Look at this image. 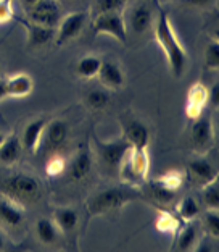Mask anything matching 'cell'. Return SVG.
Listing matches in <instances>:
<instances>
[{"mask_svg": "<svg viewBox=\"0 0 219 252\" xmlns=\"http://www.w3.org/2000/svg\"><path fill=\"white\" fill-rule=\"evenodd\" d=\"M20 2H21L23 7H25V8L27 10L29 7H32V5L36 3V2H39V0H20Z\"/></svg>", "mask_w": 219, "mask_h": 252, "instance_id": "obj_41", "label": "cell"}, {"mask_svg": "<svg viewBox=\"0 0 219 252\" xmlns=\"http://www.w3.org/2000/svg\"><path fill=\"white\" fill-rule=\"evenodd\" d=\"M203 228L205 233L210 238L218 239L219 238V210H208L203 217Z\"/></svg>", "mask_w": 219, "mask_h": 252, "instance_id": "obj_32", "label": "cell"}, {"mask_svg": "<svg viewBox=\"0 0 219 252\" xmlns=\"http://www.w3.org/2000/svg\"><path fill=\"white\" fill-rule=\"evenodd\" d=\"M205 68L206 70H218L219 68V42L218 39L210 41L205 49Z\"/></svg>", "mask_w": 219, "mask_h": 252, "instance_id": "obj_33", "label": "cell"}, {"mask_svg": "<svg viewBox=\"0 0 219 252\" xmlns=\"http://www.w3.org/2000/svg\"><path fill=\"white\" fill-rule=\"evenodd\" d=\"M34 230H36L37 239L44 244H54L56 238H58V228H56L54 220L50 219H39Z\"/></svg>", "mask_w": 219, "mask_h": 252, "instance_id": "obj_23", "label": "cell"}, {"mask_svg": "<svg viewBox=\"0 0 219 252\" xmlns=\"http://www.w3.org/2000/svg\"><path fill=\"white\" fill-rule=\"evenodd\" d=\"M94 32L97 36L108 34V36L118 39L121 44L128 41V26L119 11H108V13L94 16Z\"/></svg>", "mask_w": 219, "mask_h": 252, "instance_id": "obj_6", "label": "cell"}, {"mask_svg": "<svg viewBox=\"0 0 219 252\" xmlns=\"http://www.w3.org/2000/svg\"><path fill=\"white\" fill-rule=\"evenodd\" d=\"M206 102H208V88L201 83H195L193 86H190L186 102V115L190 120H197L203 113Z\"/></svg>", "mask_w": 219, "mask_h": 252, "instance_id": "obj_14", "label": "cell"}, {"mask_svg": "<svg viewBox=\"0 0 219 252\" xmlns=\"http://www.w3.org/2000/svg\"><path fill=\"white\" fill-rule=\"evenodd\" d=\"M54 223L63 233H70L79 223V214L71 207H58L54 212Z\"/></svg>", "mask_w": 219, "mask_h": 252, "instance_id": "obj_22", "label": "cell"}, {"mask_svg": "<svg viewBox=\"0 0 219 252\" xmlns=\"http://www.w3.org/2000/svg\"><path fill=\"white\" fill-rule=\"evenodd\" d=\"M85 104H87V107L92 108V110H103V108H107L110 104V94L107 91H102V89L89 91V93L85 94Z\"/></svg>", "mask_w": 219, "mask_h": 252, "instance_id": "obj_29", "label": "cell"}, {"mask_svg": "<svg viewBox=\"0 0 219 252\" xmlns=\"http://www.w3.org/2000/svg\"><path fill=\"white\" fill-rule=\"evenodd\" d=\"M160 2H169V0H160Z\"/></svg>", "mask_w": 219, "mask_h": 252, "instance_id": "obj_44", "label": "cell"}, {"mask_svg": "<svg viewBox=\"0 0 219 252\" xmlns=\"http://www.w3.org/2000/svg\"><path fill=\"white\" fill-rule=\"evenodd\" d=\"M85 21H87V13L85 11H73L63 16L58 23V30L55 34V44L56 45H65L71 42L73 39H76L81 32H82Z\"/></svg>", "mask_w": 219, "mask_h": 252, "instance_id": "obj_8", "label": "cell"}, {"mask_svg": "<svg viewBox=\"0 0 219 252\" xmlns=\"http://www.w3.org/2000/svg\"><path fill=\"white\" fill-rule=\"evenodd\" d=\"M65 170H66V160L56 156V154H54L47 160V163H45V173L49 176H60Z\"/></svg>", "mask_w": 219, "mask_h": 252, "instance_id": "obj_35", "label": "cell"}, {"mask_svg": "<svg viewBox=\"0 0 219 252\" xmlns=\"http://www.w3.org/2000/svg\"><path fill=\"white\" fill-rule=\"evenodd\" d=\"M128 25L136 34L147 32L153 25V10L148 2H137L129 8ZM126 25V26H128Z\"/></svg>", "mask_w": 219, "mask_h": 252, "instance_id": "obj_11", "label": "cell"}, {"mask_svg": "<svg viewBox=\"0 0 219 252\" xmlns=\"http://www.w3.org/2000/svg\"><path fill=\"white\" fill-rule=\"evenodd\" d=\"M177 239H176V249L179 251H189L192 249L195 243H197V234H198V226L195 223H189L181 230H177Z\"/></svg>", "mask_w": 219, "mask_h": 252, "instance_id": "obj_26", "label": "cell"}, {"mask_svg": "<svg viewBox=\"0 0 219 252\" xmlns=\"http://www.w3.org/2000/svg\"><path fill=\"white\" fill-rule=\"evenodd\" d=\"M211 239L213 238L206 236V238L201 239L200 243H195L193 251H197V252H211V251H215V244H213Z\"/></svg>", "mask_w": 219, "mask_h": 252, "instance_id": "obj_37", "label": "cell"}, {"mask_svg": "<svg viewBox=\"0 0 219 252\" xmlns=\"http://www.w3.org/2000/svg\"><path fill=\"white\" fill-rule=\"evenodd\" d=\"M47 122H49L47 118L40 117V118L32 120V122H29L25 126L23 136H21L23 149H26V151H29V152H37L40 139H42L44 128H45V125H47Z\"/></svg>", "mask_w": 219, "mask_h": 252, "instance_id": "obj_16", "label": "cell"}, {"mask_svg": "<svg viewBox=\"0 0 219 252\" xmlns=\"http://www.w3.org/2000/svg\"><path fill=\"white\" fill-rule=\"evenodd\" d=\"M0 194L20 204L34 202L40 194V183L31 175L16 173L0 180Z\"/></svg>", "mask_w": 219, "mask_h": 252, "instance_id": "obj_3", "label": "cell"}, {"mask_svg": "<svg viewBox=\"0 0 219 252\" xmlns=\"http://www.w3.org/2000/svg\"><path fill=\"white\" fill-rule=\"evenodd\" d=\"M5 248V241H3V236H2V233H0V251H2Z\"/></svg>", "mask_w": 219, "mask_h": 252, "instance_id": "obj_42", "label": "cell"}, {"mask_svg": "<svg viewBox=\"0 0 219 252\" xmlns=\"http://www.w3.org/2000/svg\"><path fill=\"white\" fill-rule=\"evenodd\" d=\"M23 152V144L18 136L10 134L0 144V165H13L20 160Z\"/></svg>", "mask_w": 219, "mask_h": 252, "instance_id": "obj_20", "label": "cell"}, {"mask_svg": "<svg viewBox=\"0 0 219 252\" xmlns=\"http://www.w3.org/2000/svg\"><path fill=\"white\" fill-rule=\"evenodd\" d=\"M7 84V94L8 97H26L32 93L34 81L29 74L26 73H18L10 76L8 79H5Z\"/></svg>", "mask_w": 219, "mask_h": 252, "instance_id": "obj_21", "label": "cell"}, {"mask_svg": "<svg viewBox=\"0 0 219 252\" xmlns=\"http://www.w3.org/2000/svg\"><path fill=\"white\" fill-rule=\"evenodd\" d=\"M155 39L160 44V47L163 49L171 73L176 78L182 76L187 68V52L177 37L169 16L166 15L164 10H160L157 25H155Z\"/></svg>", "mask_w": 219, "mask_h": 252, "instance_id": "obj_1", "label": "cell"}, {"mask_svg": "<svg viewBox=\"0 0 219 252\" xmlns=\"http://www.w3.org/2000/svg\"><path fill=\"white\" fill-rule=\"evenodd\" d=\"M186 5H190V7H198V8H208L213 7L216 3V0H181Z\"/></svg>", "mask_w": 219, "mask_h": 252, "instance_id": "obj_39", "label": "cell"}, {"mask_svg": "<svg viewBox=\"0 0 219 252\" xmlns=\"http://www.w3.org/2000/svg\"><path fill=\"white\" fill-rule=\"evenodd\" d=\"M148 194L150 197H153L158 204H171L172 200L176 199V191H171V189H166L161 185H158L157 181H152L148 185Z\"/></svg>", "mask_w": 219, "mask_h": 252, "instance_id": "obj_30", "label": "cell"}, {"mask_svg": "<svg viewBox=\"0 0 219 252\" xmlns=\"http://www.w3.org/2000/svg\"><path fill=\"white\" fill-rule=\"evenodd\" d=\"M25 220V209L20 202L7 196L0 197V223L7 226H20Z\"/></svg>", "mask_w": 219, "mask_h": 252, "instance_id": "obj_15", "label": "cell"}, {"mask_svg": "<svg viewBox=\"0 0 219 252\" xmlns=\"http://www.w3.org/2000/svg\"><path fill=\"white\" fill-rule=\"evenodd\" d=\"M123 137L132 147L147 149L150 144V131L139 120H124L123 122Z\"/></svg>", "mask_w": 219, "mask_h": 252, "instance_id": "obj_13", "label": "cell"}, {"mask_svg": "<svg viewBox=\"0 0 219 252\" xmlns=\"http://www.w3.org/2000/svg\"><path fill=\"white\" fill-rule=\"evenodd\" d=\"M68 133H70V128H68L66 122H63V120H52V122H47V125H45V128H44L39 149L42 147L44 152L55 154V151H58L66 142Z\"/></svg>", "mask_w": 219, "mask_h": 252, "instance_id": "obj_9", "label": "cell"}, {"mask_svg": "<svg viewBox=\"0 0 219 252\" xmlns=\"http://www.w3.org/2000/svg\"><path fill=\"white\" fill-rule=\"evenodd\" d=\"M31 23L45 26V28H56L61 20V10L58 0H39L26 10Z\"/></svg>", "mask_w": 219, "mask_h": 252, "instance_id": "obj_7", "label": "cell"}, {"mask_svg": "<svg viewBox=\"0 0 219 252\" xmlns=\"http://www.w3.org/2000/svg\"><path fill=\"white\" fill-rule=\"evenodd\" d=\"M90 168H92V158H90V152L87 149L84 151L78 152L76 156L73 157V160L68 165V178L71 181H81L84 180L85 176L90 173Z\"/></svg>", "mask_w": 219, "mask_h": 252, "instance_id": "obj_19", "label": "cell"}, {"mask_svg": "<svg viewBox=\"0 0 219 252\" xmlns=\"http://www.w3.org/2000/svg\"><path fill=\"white\" fill-rule=\"evenodd\" d=\"M201 199L208 210H219V185L218 180L205 185L201 189Z\"/></svg>", "mask_w": 219, "mask_h": 252, "instance_id": "obj_27", "label": "cell"}, {"mask_svg": "<svg viewBox=\"0 0 219 252\" xmlns=\"http://www.w3.org/2000/svg\"><path fill=\"white\" fill-rule=\"evenodd\" d=\"M187 175L193 183L205 186L208 183L218 180V170L210 160L205 158H192L187 163Z\"/></svg>", "mask_w": 219, "mask_h": 252, "instance_id": "obj_12", "label": "cell"}, {"mask_svg": "<svg viewBox=\"0 0 219 252\" xmlns=\"http://www.w3.org/2000/svg\"><path fill=\"white\" fill-rule=\"evenodd\" d=\"M155 228L160 233L164 234H174L181 228V219H177L174 214H171L168 210H160L155 220Z\"/></svg>", "mask_w": 219, "mask_h": 252, "instance_id": "obj_24", "label": "cell"}, {"mask_svg": "<svg viewBox=\"0 0 219 252\" xmlns=\"http://www.w3.org/2000/svg\"><path fill=\"white\" fill-rule=\"evenodd\" d=\"M137 197H139V192L136 191H128V189H121V188H110L90 196L85 205H87L89 215L95 217V215L108 214V212L113 210H119L126 204L136 200Z\"/></svg>", "mask_w": 219, "mask_h": 252, "instance_id": "obj_4", "label": "cell"}, {"mask_svg": "<svg viewBox=\"0 0 219 252\" xmlns=\"http://www.w3.org/2000/svg\"><path fill=\"white\" fill-rule=\"evenodd\" d=\"M158 183V185H161L163 188L166 189H171V191H176L182 186L184 183V175L181 173L179 170H169L166 171V173H163L161 176H158L157 180H155Z\"/></svg>", "mask_w": 219, "mask_h": 252, "instance_id": "obj_31", "label": "cell"}, {"mask_svg": "<svg viewBox=\"0 0 219 252\" xmlns=\"http://www.w3.org/2000/svg\"><path fill=\"white\" fill-rule=\"evenodd\" d=\"M192 133H190V146L197 154H206L215 141V129L208 117H198L193 120Z\"/></svg>", "mask_w": 219, "mask_h": 252, "instance_id": "obj_10", "label": "cell"}, {"mask_svg": "<svg viewBox=\"0 0 219 252\" xmlns=\"http://www.w3.org/2000/svg\"><path fill=\"white\" fill-rule=\"evenodd\" d=\"M124 3L126 0H95L92 13H94V16H97L100 13H108V11H119Z\"/></svg>", "mask_w": 219, "mask_h": 252, "instance_id": "obj_34", "label": "cell"}, {"mask_svg": "<svg viewBox=\"0 0 219 252\" xmlns=\"http://www.w3.org/2000/svg\"><path fill=\"white\" fill-rule=\"evenodd\" d=\"M13 16V0H0V25L7 23Z\"/></svg>", "mask_w": 219, "mask_h": 252, "instance_id": "obj_36", "label": "cell"}, {"mask_svg": "<svg viewBox=\"0 0 219 252\" xmlns=\"http://www.w3.org/2000/svg\"><path fill=\"white\" fill-rule=\"evenodd\" d=\"M97 76L100 78L102 84L107 86V88H110V89L123 88V84L126 81L124 73H123V70H121V66L116 62H111V60H103L102 62V66H100Z\"/></svg>", "mask_w": 219, "mask_h": 252, "instance_id": "obj_17", "label": "cell"}, {"mask_svg": "<svg viewBox=\"0 0 219 252\" xmlns=\"http://www.w3.org/2000/svg\"><path fill=\"white\" fill-rule=\"evenodd\" d=\"M150 170V157L147 149L129 147L118 168L119 180L129 186H139L147 180Z\"/></svg>", "mask_w": 219, "mask_h": 252, "instance_id": "obj_2", "label": "cell"}, {"mask_svg": "<svg viewBox=\"0 0 219 252\" xmlns=\"http://www.w3.org/2000/svg\"><path fill=\"white\" fill-rule=\"evenodd\" d=\"M0 73H2V66H0Z\"/></svg>", "mask_w": 219, "mask_h": 252, "instance_id": "obj_45", "label": "cell"}, {"mask_svg": "<svg viewBox=\"0 0 219 252\" xmlns=\"http://www.w3.org/2000/svg\"><path fill=\"white\" fill-rule=\"evenodd\" d=\"M5 97H8V94H7V84H5V79H0V100H3Z\"/></svg>", "mask_w": 219, "mask_h": 252, "instance_id": "obj_40", "label": "cell"}, {"mask_svg": "<svg viewBox=\"0 0 219 252\" xmlns=\"http://www.w3.org/2000/svg\"><path fill=\"white\" fill-rule=\"evenodd\" d=\"M208 105H211L213 108H218L219 107V84H213L211 91H208Z\"/></svg>", "mask_w": 219, "mask_h": 252, "instance_id": "obj_38", "label": "cell"}, {"mask_svg": "<svg viewBox=\"0 0 219 252\" xmlns=\"http://www.w3.org/2000/svg\"><path fill=\"white\" fill-rule=\"evenodd\" d=\"M5 139V134L3 133H0V144H2V141Z\"/></svg>", "mask_w": 219, "mask_h": 252, "instance_id": "obj_43", "label": "cell"}, {"mask_svg": "<svg viewBox=\"0 0 219 252\" xmlns=\"http://www.w3.org/2000/svg\"><path fill=\"white\" fill-rule=\"evenodd\" d=\"M176 210H177V215H179L181 220L190 221L200 214V205L193 197H184L181 202L177 204Z\"/></svg>", "mask_w": 219, "mask_h": 252, "instance_id": "obj_28", "label": "cell"}, {"mask_svg": "<svg viewBox=\"0 0 219 252\" xmlns=\"http://www.w3.org/2000/svg\"><path fill=\"white\" fill-rule=\"evenodd\" d=\"M26 42L31 49L36 47H42V45H47L55 39V31L52 28H45L36 25V23H26Z\"/></svg>", "mask_w": 219, "mask_h": 252, "instance_id": "obj_18", "label": "cell"}, {"mask_svg": "<svg viewBox=\"0 0 219 252\" xmlns=\"http://www.w3.org/2000/svg\"><path fill=\"white\" fill-rule=\"evenodd\" d=\"M102 59L97 55H85L82 57L78 65H76V73L79 74L81 78H85V79H90L99 74V70L102 66Z\"/></svg>", "mask_w": 219, "mask_h": 252, "instance_id": "obj_25", "label": "cell"}, {"mask_svg": "<svg viewBox=\"0 0 219 252\" xmlns=\"http://www.w3.org/2000/svg\"><path fill=\"white\" fill-rule=\"evenodd\" d=\"M131 144L124 137L119 139L97 142L95 144V156L99 158L100 167L107 171L108 175H118V168L123 157L126 156Z\"/></svg>", "mask_w": 219, "mask_h": 252, "instance_id": "obj_5", "label": "cell"}]
</instances>
